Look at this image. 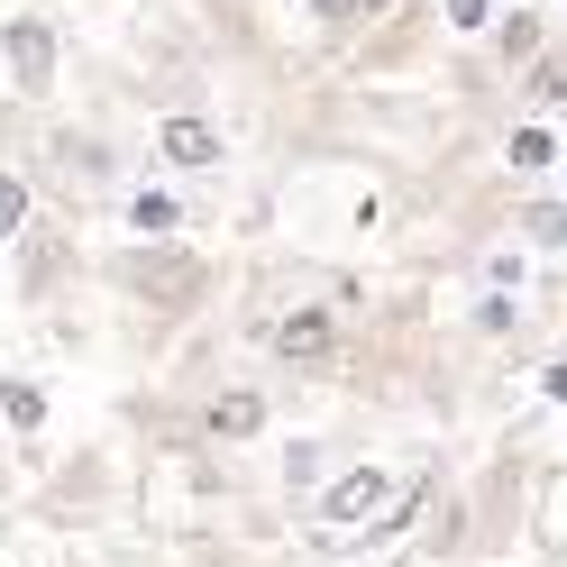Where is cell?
<instances>
[{
    "label": "cell",
    "instance_id": "obj_1",
    "mask_svg": "<svg viewBox=\"0 0 567 567\" xmlns=\"http://www.w3.org/2000/svg\"><path fill=\"white\" fill-rule=\"evenodd\" d=\"M412 513H421V476H394V467H339L321 494H311L302 540L321 549V558H348V549L384 540V530H403Z\"/></svg>",
    "mask_w": 567,
    "mask_h": 567
},
{
    "label": "cell",
    "instance_id": "obj_2",
    "mask_svg": "<svg viewBox=\"0 0 567 567\" xmlns=\"http://www.w3.org/2000/svg\"><path fill=\"white\" fill-rule=\"evenodd\" d=\"M247 330H257V348H266L275 367H293V375H330L339 348H348L330 293H311V302H266V311H247Z\"/></svg>",
    "mask_w": 567,
    "mask_h": 567
},
{
    "label": "cell",
    "instance_id": "obj_3",
    "mask_svg": "<svg viewBox=\"0 0 567 567\" xmlns=\"http://www.w3.org/2000/svg\"><path fill=\"white\" fill-rule=\"evenodd\" d=\"M111 284H120V293H147L156 311H193L210 293V266L193 257L184 238H137L128 257H111Z\"/></svg>",
    "mask_w": 567,
    "mask_h": 567
},
{
    "label": "cell",
    "instance_id": "obj_4",
    "mask_svg": "<svg viewBox=\"0 0 567 567\" xmlns=\"http://www.w3.org/2000/svg\"><path fill=\"white\" fill-rule=\"evenodd\" d=\"M156 165H165V174H220V165H229L220 120H202V111H165V120H156Z\"/></svg>",
    "mask_w": 567,
    "mask_h": 567
},
{
    "label": "cell",
    "instance_id": "obj_5",
    "mask_svg": "<svg viewBox=\"0 0 567 567\" xmlns=\"http://www.w3.org/2000/svg\"><path fill=\"white\" fill-rule=\"evenodd\" d=\"M0 64H10V92L47 101V92H55V28H47L38 10H19L10 28H0Z\"/></svg>",
    "mask_w": 567,
    "mask_h": 567
},
{
    "label": "cell",
    "instance_id": "obj_6",
    "mask_svg": "<svg viewBox=\"0 0 567 567\" xmlns=\"http://www.w3.org/2000/svg\"><path fill=\"white\" fill-rule=\"evenodd\" d=\"M513 513H522V457H494L485 485L467 494V530H476V549H504L513 530H522Z\"/></svg>",
    "mask_w": 567,
    "mask_h": 567
},
{
    "label": "cell",
    "instance_id": "obj_7",
    "mask_svg": "<svg viewBox=\"0 0 567 567\" xmlns=\"http://www.w3.org/2000/svg\"><path fill=\"white\" fill-rule=\"evenodd\" d=\"M549 38H558V19H549V0H504V19L485 28V55H494V64H504V74L522 83V64L540 55Z\"/></svg>",
    "mask_w": 567,
    "mask_h": 567
},
{
    "label": "cell",
    "instance_id": "obj_8",
    "mask_svg": "<svg viewBox=\"0 0 567 567\" xmlns=\"http://www.w3.org/2000/svg\"><path fill=\"white\" fill-rule=\"evenodd\" d=\"M558 165H567V128L540 120V111H522V120L504 128V174H513V184H549Z\"/></svg>",
    "mask_w": 567,
    "mask_h": 567
},
{
    "label": "cell",
    "instance_id": "obj_9",
    "mask_svg": "<svg viewBox=\"0 0 567 567\" xmlns=\"http://www.w3.org/2000/svg\"><path fill=\"white\" fill-rule=\"evenodd\" d=\"M266 431V394L257 384H220V394L202 403V440L210 449H238V440H257Z\"/></svg>",
    "mask_w": 567,
    "mask_h": 567
},
{
    "label": "cell",
    "instance_id": "obj_10",
    "mask_svg": "<svg viewBox=\"0 0 567 567\" xmlns=\"http://www.w3.org/2000/svg\"><path fill=\"white\" fill-rule=\"evenodd\" d=\"M522 330H530V293H513V284H476L467 339H522Z\"/></svg>",
    "mask_w": 567,
    "mask_h": 567
},
{
    "label": "cell",
    "instance_id": "obj_11",
    "mask_svg": "<svg viewBox=\"0 0 567 567\" xmlns=\"http://www.w3.org/2000/svg\"><path fill=\"white\" fill-rule=\"evenodd\" d=\"M513 92H522V111H540V120H558V111H567V38H549L540 55H530Z\"/></svg>",
    "mask_w": 567,
    "mask_h": 567
},
{
    "label": "cell",
    "instance_id": "obj_12",
    "mask_svg": "<svg viewBox=\"0 0 567 567\" xmlns=\"http://www.w3.org/2000/svg\"><path fill=\"white\" fill-rule=\"evenodd\" d=\"M55 165H64V184H83V193H111L120 184V156L101 147V137H83V128L55 137Z\"/></svg>",
    "mask_w": 567,
    "mask_h": 567
},
{
    "label": "cell",
    "instance_id": "obj_13",
    "mask_svg": "<svg viewBox=\"0 0 567 567\" xmlns=\"http://www.w3.org/2000/svg\"><path fill=\"white\" fill-rule=\"evenodd\" d=\"M128 229H137V238H184L193 210H184L174 184H137V193H128Z\"/></svg>",
    "mask_w": 567,
    "mask_h": 567
},
{
    "label": "cell",
    "instance_id": "obj_14",
    "mask_svg": "<svg viewBox=\"0 0 567 567\" xmlns=\"http://www.w3.org/2000/svg\"><path fill=\"white\" fill-rule=\"evenodd\" d=\"M513 229H522L530 257H567V193H530V202L513 210Z\"/></svg>",
    "mask_w": 567,
    "mask_h": 567
},
{
    "label": "cell",
    "instance_id": "obj_15",
    "mask_svg": "<svg viewBox=\"0 0 567 567\" xmlns=\"http://www.w3.org/2000/svg\"><path fill=\"white\" fill-rule=\"evenodd\" d=\"M339 467H330V440H284V494H293V504H302V494H321Z\"/></svg>",
    "mask_w": 567,
    "mask_h": 567
},
{
    "label": "cell",
    "instance_id": "obj_16",
    "mask_svg": "<svg viewBox=\"0 0 567 567\" xmlns=\"http://www.w3.org/2000/svg\"><path fill=\"white\" fill-rule=\"evenodd\" d=\"M0 421H10V431H47V384L0 375Z\"/></svg>",
    "mask_w": 567,
    "mask_h": 567
},
{
    "label": "cell",
    "instance_id": "obj_17",
    "mask_svg": "<svg viewBox=\"0 0 567 567\" xmlns=\"http://www.w3.org/2000/svg\"><path fill=\"white\" fill-rule=\"evenodd\" d=\"M28 210H38V193H28L19 174H0V247H10V238H28Z\"/></svg>",
    "mask_w": 567,
    "mask_h": 567
},
{
    "label": "cell",
    "instance_id": "obj_18",
    "mask_svg": "<svg viewBox=\"0 0 567 567\" xmlns=\"http://www.w3.org/2000/svg\"><path fill=\"white\" fill-rule=\"evenodd\" d=\"M494 19H504V0H449V38H476V47H485Z\"/></svg>",
    "mask_w": 567,
    "mask_h": 567
},
{
    "label": "cell",
    "instance_id": "obj_19",
    "mask_svg": "<svg viewBox=\"0 0 567 567\" xmlns=\"http://www.w3.org/2000/svg\"><path fill=\"white\" fill-rule=\"evenodd\" d=\"M485 284H513V293H522V284H530V247H485V266H476Z\"/></svg>",
    "mask_w": 567,
    "mask_h": 567
},
{
    "label": "cell",
    "instance_id": "obj_20",
    "mask_svg": "<svg viewBox=\"0 0 567 567\" xmlns=\"http://www.w3.org/2000/svg\"><path fill=\"white\" fill-rule=\"evenodd\" d=\"M540 394H549V403H558V412H567V348H558V358H549V367H540Z\"/></svg>",
    "mask_w": 567,
    "mask_h": 567
},
{
    "label": "cell",
    "instance_id": "obj_21",
    "mask_svg": "<svg viewBox=\"0 0 567 567\" xmlns=\"http://www.w3.org/2000/svg\"><path fill=\"white\" fill-rule=\"evenodd\" d=\"M367 19H394V0H348V19H339V28H367Z\"/></svg>",
    "mask_w": 567,
    "mask_h": 567
},
{
    "label": "cell",
    "instance_id": "obj_22",
    "mask_svg": "<svg viewBox=\"0 0 567 567\" xmlns=\"http://www.w3.org/2000/svg\"><path fill=\"white\" fill-rule=\"evenodd\" d=\"M302 10L321 19V28H339V19H348V0H302Z\"/></svg>",
    "mask_w": 567,
    "mask_h": 567
},
{
    "label": "cell",
    "instance_id": "obj_23",
    "mask_svg": "<svg viewBox=\"0 0 567 567\" xmlns=\"http://www.w3.org/2000/svg\"><path fill=\"white\" fill-rule=\"evenodd\" d=\"M558 128H567V111H558Z\"/></svg>",
    "mask_w": 567,
    "mask_h": 567
},
{
    "label": "cell",
    "instance_id": "obj_24",
    "mask_svg": "<svg viewBox=\"0 0 567 567\" xmlns=\"http://www.w3.org/2000/svg\"><path fill=\"white\" fill-rule=\"evenodd\" d=\"M549 10H558V0H549Z\"/></svg>",
    "mask_w": 567,
    "mask_h": 567
},
{
    "label": "cell",
    "instance_id": "obj_25",
    "mask_svg": "<svg viewBox=\"0 0 567 567\" xmlns=\"http://www.w3.org/2000/svg\"><path fill=\"white\" fill-rule=\"evenodd\" d=\"M558 174H567V165H558Z\"/></svg>",
    "mask_w": 567,
    "mask_h": 567
}]
</instances>
